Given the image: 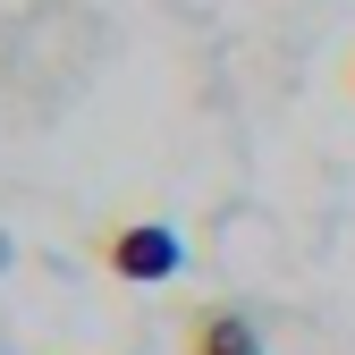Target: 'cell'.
<instances>
[{
  "label": "cell",
  "mask_w": 355,
  "mask_h": 355,
  "mask_svg": "<svg viewBox=\"0 0 355 355\" xmlns=\"http://www.w3.org/2000/svg\"><path fill=\"white\" fill-rule=\"evenodd\" d=\"M102 262L127 288H161V279L187 271V245H178L169 220H119V229H102Z\"/></svg>",
  "instance_id": "obj_1"
},
{
  "label": "cell",
  "mask_w": 355,
  "mask_h": 355,
  "mask_svg": "<svg viewBox=\"0 0 355 355\" xmlns=\"http://www.w3.org/2000/svg\"><path fill=\"white\" fill-rule=\"evenodd\" d=\"M187 355H271V347H262V330L237 313V304H203V313L187 322Z\"/></svg>",
  "instance_id": "obj_2"
},
{
  "label": "cell",
  "mask_w": 355,
  "mask_h": 355,
  "mask_svg": "<svg viewBox=\"0 0 355 355\" xmlns=\"http://www.w3.org/2000/svg\"><path fill=\"white\" fill-rule=\"evenodd\" d=\"M9 51H17V26L0 17V85H9Z\"/></svg>",
  "instance_id": "obj_3"
}]
</instances>
